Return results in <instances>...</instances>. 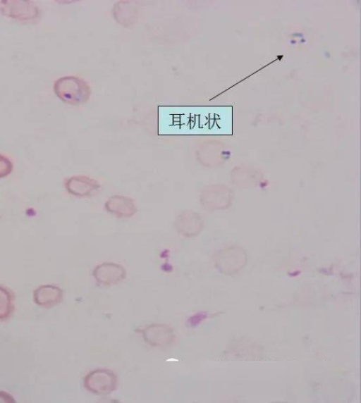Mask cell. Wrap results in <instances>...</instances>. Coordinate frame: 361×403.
I'll use <instances>...</instances> for the list:
<instances>
[{
    "instance_id": "1",
    "label": "cell",
    "mask_w": 361,
    "mask_h": 403,
    "mask_svg": "<svg viewBox=\"0 0 361 403\" xmlns=\"http://www.w3.org/2000/svg\"><path fill=\"white\" fill-rule=\"evenodd\" d=\"M85 387L92 393L104 395L116 390L117 379L114 373L106 369L90 372L85 378Z\"/></svg>"
},
{
    "instance_id": "2",
    "label": "cell",
    "mask_w": 361,
    "mask_h": 403,
    "mask_svg": "<svg viewBox=\"0 0 361 403\" xmlns=\"http://www.w3.org/2000/svg\"><path fill=\"white\" fill-rule=\"evenodd\" d=\"M0 11L5 16L19 21L33 20L39 16V8L30 1H1Z\"/></svg>"
},
{
    "instance_id": "3",
    "label": "cell",
    "mask_w": 361,
    "mask_h": 403,
    "mask_svg": "<svg viewBox=\"0 0 361 403\" xmlns=\"http://www.w3.org/2000/svg\"><path fill=\"white\" fill-rule=\"evenodd\" d=\"M144 340L154 347H167L173 343L174 333L168 326L152 324L147 326L142 331Z\"/></svg>"
},
{
    "instance_id": "4",
    "label": "cell",
    "mask_w": 361,
    "mask_h": 403,
    "mask_svg": "<svg viewBox=\"0 0 361 403\" xmlns=\"http://www.w3.org/2000/svg\"><path fill=\"white\" fill-rule=\"evenodd\" d=\"M54 89L55 94L63 101L73 103L79 99V82L73 77L58 79L54 83Z\"/></svg>"
},
{
    "instance_id": "5",
    "label": "cell",
    "mask_w": 361,
    "mask_h": 403,
    "mask_svg": "<svg viewBox=\"0 0 361 403\" xmlns=\"http://www.w3.org/2000/svg\"><path fill=\"white\" fill-rule=\"evenodd\" d=\"M63 297L62 290L54 285L38 287L33 292V300L39 306L49 307L59 303Z\"/></svg>"
},
{
    "instance_id": "6",
    "label": "cell",
    "mask_w": 361,
    "mask_h": 403,
    "mask_svg": "<svg viewBox=\"0 0 361 403\" xmlns=\"http://www.w3.org/2000/svg\"><path fill=\"white\" fill-rule=\"evenodd\" d=\"M14 309L13 297L6 287L0 286V321L8 318Z\"/></svg>"
},
{
    "instance_id": "7",
    "label": "cell",
    "mask_w": 361,
    "mask_h": 403,
    "mask_svg": "<svg viewBox=\"0 0 361 403\" xmlns=\"http://www.w3.org/2000/svg\"><path fill=\"white\" fill-rule=\"evenodd\" d=\"M13 170V163L5 156L0 154V178L8 175Z\"/></svg>"
},
{
    "instance_id": "8",
    "label": "cell",
    "mask_w": 361,
    "mask_h": 403,
    "mask_svg": "<svg viewBox=\"0 0 361 403\" xmlns=\"http://www.w3.org/2000/svg\"><path fill=\"white\" fill-rule=\"evenodd\" d=\"M0 402H14L15 401L13 397L8 395L7 392H0Z\"/></svg>"
}]
</instances>
